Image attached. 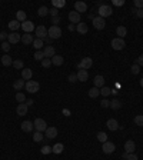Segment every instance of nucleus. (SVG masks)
<instances>
[{"instance_id":"ddd939ff","label":"nucleus","mask_w":143,"mask_h":160,"mask_svg":"<svg viewBox=\"0 0 143 160\" xmlns=\"http://www.w3.org/2000/svg\"><path fill=\"white\" fill-rule=\"evenodd\" d=\"M77 74V82H87V79H89V73H87V70H85V69H79V71L76 73Z\"/></svg>"},{"instance_id":"4be33fe9","label":"nucleus","mask_w":143,"mask_h":160,"mask_svg":"<svg viewBox=\"0 0 143 160\" xmlns=\"http://www.w3.org/2000/svg\"><path fill=\"white\" fill-rule=\"evenodd\" d=\"M33 40H34V39H33V36L30 33H25V34H22V40H20V42H23L25 45H32Z\"/></svg>"},{"instance_id":"49530a36","label":"nucleus","mask_w":143,"mask_h":160,"mask_svg":"<svg viewBox=\"0 0 143 160\" xmlns=\"http://www.w3.org/2000/svg\"><path fill=\"white\" fill-rule=\"evenodd\" d=\"M40 153L42 154H50V153H53V150H52L50 146H43V147L40 149Z\"/></svg>"},{"instance_id":"2f4dec72","label":"nucleus","mask_w":143,"mask_h":160,"mask_svg":"<svg viewBox=\"0 0 143 160\" xmlns=\"http://www.w3.org/2000/svg\"><path fill=\"white\" fill-rule=\"evenodd\" d=\"M16 20H17V22H20V23L26 22V12H23V10H19V12L16 13Z\"/></svg>"},{"instance_id":"0e129e2a","label":"nucleus","mask_w":143,"mask_h":160,"mask_svg":"<svg viewBox=\"0 0 143 160\" xmlns=\"http://www.w3.org/2000/svg\"><path fill=\"white\" fill-rule=\"evenodd\" d=\"M63 113H65V116H70V112H69V110H67V109H65V110H63Z\"/></svg>"},{"instance_id":"e2e57ef3","label":"nucleus","mask_w":143,"mask_h":160,"mask_svg":"<svg viewBox=\"0 0 143 160\" xmlns=\"http://www.w3.org/2000/svg\"><path fill=\"white\" fill-rule=\"evenodd\" d=\"M70 32H73V30H76V27H74V25H69V27H67Z\"/></svg>"},{"instance_id":"393cba45","label":"nucleus","mask_w":143,"mask_h":160,"mask_svg":"<svg viewBox=\"0 0 143 160\" xmlns=\"http://www.w3.org/2000/svg\"><path fill=\"white\" fill-rule=\"evenodd\" d=\"M116 34H117V37L123 39L124 36L127 34V29H126L124 26H117V29H116Z\"/></svg>"},{"instance_id":"a19ab883","label":"nucleus","mask_w":143,"mask_h":160,"mask_svg":"<svg viewBox=\"0 0 143 160\" xmlns=\"http://www.w3.org/2000/svg\"><path fill=\"white\" fill-rule=\"evenodd\" d=\"M45 139V136H43V133H40V132H36L34 135H33V140L36 141V143H39V141H42Z\"/></svg>"},{"instance_id":"c03bdc74","label":"nucleus","mask_w":143,"mask_h":160,"mask_svg":"<svg viewBox=\"0 0 143 160\" xmlns=\"http://www.w3.org/2000/svg\"><path fill=\"white\" fill-rule=\"evenodd\" d=\"M135 124L136 126H143V115L135 116Z\"/></svg>"},{"instance_id":"aec40b11","label":"nucleus","mask_w":143,"mask_h":160,"mask_svg":"<svg viewBox=\"0 0 143 160\" xmlns=\"http://www.w3.org/2000/svg\"><path fill=\"white\" fill-rule=\"evenodd\" d=\"M16 112H17V115L19 116H25V115H27L29 107L26 106V103H19V106L16 107Z\"/></svg>"},{"instance_id":"7ed1b4c3","label":"nucleus","mask_w":143,"mask_h":160,"mask_svg":"<svg viewBox=\"0 0 143 160\" xmlns=\"http://www.w3.org/2000/svg\"><path fill=\"white\" fill-rule=\"evenodd\" d=\"M26 92H29V93H37L40 90V84L36 82V80H27L26 82Z\"/></svg>"},{"instance_id":"69168bd1","label":"nucleus","mask_w":143,"mask_h":160,"mask_svg":"<svg viewBox=\"0 0 143 160\" xmlns=\"http://www.w3.org/2000/svg\"><path fill=\"white\" fill-rule=\"evenodd\" d=\"M112 95H117V90L116 89H112Z\"/></svg>"},{"instance_id":"9d476101","label":"nucleus","mask_w":143,"mask_h":160,"mask_svg":"<svg viewBox=\"0 0 143 160\" xmlns=\"http://www.w3.org/2000/svg\"><path fill=\"white\" fill-rule=\"evenodd\" d=\"M92 66H93V60H92V57H83L82 59V62L79 63V69H90Z\"/></svg>"},{"instance_id":"ea45409f","label":"nucleus","mask_w":143,"mask_h":160,"mask_svg":"<svg viewBox=\"0 0 143 160\" xmlns=\"http://www.w3.org/2000/svg\"><path fill=\"white\" fill-rule=\"evenodd\" d=\"M16 100H17L19 103H25V102H26V96H25V93L17 92V93H16Z\"/></svg>"},{"instance_id":"bb28decb","label":"nucleus","mask_w":143,"mask_h":160,"mask_svg":"<svg viewBox=\"0 0 143 160\" xmlns=\"http://www.w3.org/2000/svg\"><path fill=\"white\" fill-rule=\"evenodd\" d=\"M22 27V23L17 22V20H12V22H9V29L12 30V32H16L17 29Z\"/></svg>"},{"instance_id":"39448f33","label":"nucleus","mask_w":143,"mask_h":160,"mask_svg":"<svg viewBox=\"0 0 143 160\" xmlns=\"http://www.w3.org/2000/svg\"><path fill=\"white\" fill-rule=\"evenodd\" d=\"M92 23H93V27L96 29V30H103L104 27H106V20L103 17H93L92 20Z\"/></svg>"},{"instance_id":"a878e982","label":"nucleus","mask_w":143,"mask_h":160,"mask_svg":"<svg viewBox=\"0 0 143 160\" xmlns=\"http://www.w3.org/2000/svg\"><path fill=\"white\" fill-rule=\"evenodd\" d=\"M32 76H33L32 69H23V70H22V79H23V80H30Z\"/></svg>"},{"instance_id":"6ab92c4d","label":"nucleus","mask_w":143,"mask_h":160,"mask_svg":"<svg viewBox=\"0 0 143 160\" xmlns=\"http://www.w3.org/2000/svg\"><path fill=\"white\" fill-rule=\"evenodd\" d=\"M22 130L25 132V133H30L33 129H34V126H33V122H30V120H26V122H23L22 123Z\"/></svg>"},{"instance_id":"4d7b16f0","label":"nucleus","mask_w":143,"mask_h":160,"mask_svg":"<svg viewBox=\"0 0 143 160\" xmlns=\"http://www.w3.org/2000/svg\"><path fill=\"white\" fill-rule=\"evenodd\" d=\"M126 160H139V159H137V156L135 153H129L127 157H126Z\"/></svg>"},{"instance_id":"e433bc0d","label":"nucleus","mask_w":143,"mask_h":160,"mask_svg":"<svg viewBox=\"0 0 143 160\" xmlns=\"http://www.w3.org/2000/svg\"><path fill=\"white\" fill-rule=\"evenodd\" d=\"M100 95L106 99L109 95H112V89H110V87H106V86H103V87L100 89Z\"/></svg>"},{"instance_id":"5701e85b","label":"nucleus","mask_w":143,"mask_h":160,"mask_svg":"<svg viewBox=\"0 0 143 160\" xmlns=\"http://www.w3.org/2000/svg\"><path fill=\"white\" fill-rule=\"evenodd\" d=\"M0 63L3 64V66H12L13 64V60H12V56H9V54H3V57L0 60Z\"/></svg>"},{"instance_id":"b1692460","label":"nucleus","mask_w":143,"mask_h":160,"mask_svg":"<svg viewBox=\"0 0 143 160\" xmlns=\"http://www.w3.org/2000/svg\"><path fill=\"white\" fill-rule=\"evenodd\" d=\"M25 86H26V82L23 80V79H19V80H14V83H13V87L14 90H22V89H25Z\"/></svg>"},{"instance_id":"4c0bfd02","label":"nucleus","mask_w":143,"mask_h":160,"mask_svg":"<svg viewBox=\"0 0 143 160\" xmlns=\"http://www.w3.org/2000/svg\"><path fill=\"white\" fill-rule=\"evenodd\" d=\"M110 107L113 110H117V109H120V107H122V103L119 102L117 99H113V100L110 102Z\"/></svg>"},{"instance_id":"f704fd0d","label":"nucleus","mask_w":143,"mask_h":160,"mask_svg":"<svg viewBox=\"0 0 143 160\" xmlns=\"http://www.w3.org/2000/svg\"><path fill=\"white\" fill-rule=\"evenodd\" d=\"M52 4H53V7H56V9H62V7L66 6V1L65 0H53Z\"/></svg>"},{"instance_id":"6e6552de","label":"nucleus","mask_w":143,"mask_h":160,"mask_svg":"<svg viewBox=\"0 0 143 160\" xmlns=\"http://www.w3.org/2000/svg\"><path fill=\"white\" fill-rule=\"evenodd\" d=\"M22 29L25 30V33H32L36 30V26H34V23L33 22H30V20H26V22H23L22 23Z\"/></svg>"},{"instance_id":"6e6d98bb","label":"nucleus","mask_w":143,"mask_h":160,"mask_svg":"<svg viewBox=\"0 0 143 160\" xmlns=\"http://www.w3.org/2000/svg\"><path fill=\"white\" fill-rule=\"evenodd\" d=\"M135 16L139 17V19H143V9H137L136 13H135Z\"/></svg>"},{"instance_id":"f257e3e1","label":"nucleus","mask_w":143,"mask_h":160,"mask_svg":"<svg viewBox=\"0 0 143 160\" xmlns=\"http://www.w3.org/2000/svg\"><path fill=\"white\" fill-rule=\"evenodd\" d=\"M47 36L52 39V40L60 39V36H62V29H60L59 26H50L49 30H47Z\"/></svg>"},{"instance_id":"cd10ccee","label":"nucleus","mask_w":143,"mask_h":160,"mask_svg":"<svg viewBox=\"0 0 143 160\" xmlns=\"http://www.w3.org/2000/svg\"><path fill=\"white\" fill-rule=\"evenodd\" d=\"M76 30H77V33H80V34H86L87 30H89V27H87L86 23H79V25L76 26Z\"/></svg>"},{"instance_id":"c85d7f7f","label":"nucleus","mask_w":143,"mask_h":160,"mask_svg":"<svg viewBox=\"0 0 143 160\" xmlns=\"http://www.w3.org/2000/svg\"><path fill=\"white\" fill-rule=\"evenodd\" d=\"M63 62H65V59L62 57L60 54H56V56L52 57V64H54V66H62Z\"/></svg>"},{"instance_id":"603ef678","label":"nucleus","mask_w":143,"mask_h":160,"mask_svg":"<svg viewBox=\"0 0 143 160\" xmlns=\"http://www.w3.org/2000/svg\"><path fill=\"white\" fill-rule=\"evenodd\" d=\"M112 3H113V6L122 7V6H123V4H124V0H113Z\"/></svg>"},{"instance_id":"4468645a","label":"nucleus","mask_w":143,"mask_h":160,"mask_svg":"<svg viewBox=\"0 0 143 160\" xmlns=\"http://www.w3.org/2000/svg\"><path fill=\"white\" fill-rule=\"evenodd\" d=\"M74 10L80 14V13H85L87 12V4H86L85 1H76L74 3Z\"/></svg>"},{"instance_id":"5fc2aeb1","label":"nucleus","mask_w":143,"mask_h":160,"mask_svg":"<svg viewBox=\"0 0 143 160\" xmlns=\"http://www.w3.org/2000/svg\"><path fill=\"white\" fill-rule=\"evenodd\" d=\"M53 23V26H57L59 23H60V16H56V17H52V20H50Z\"/></svg>"},{"instance_id":"a211bd4d","label":"nucleus","mask_w":143,"mask_h":160,"mask_svg":"<svg viewBox=\"0 0 143 160\" xmlns=\"http://www.w3.org/2000/svg\"><path fill=\"white\" fill-rule=\"evenodd\" d=\"M106 126H107V129H109V130H112V132H116L117 129H119V123H117L116 119H109V120L106 122Z\"/></svg>"},{"instance_id":"412c9836","label":"nucleus","mask_w":143,"mask_h":160,"mask_svg":"<svg viewBox=\"0 0 143 160\" xmlns=\"http://www.w3.org/2000/svg\"><path fill=\"white\" fill-rule=\"evenodd\" d=\"M95 87H98V89H102L104 86V77L102 74H98V76H95Z\"/></svg>"},{"instance_id":"13d9d810","label":"nucleus","mask_w":143,"mask_h":160,"mask_svg":"<svg viewBox=\"0 0 143 160\" xmlns=\"http://www.w3.org/2000/svg\"><path fill=\"white\" fill-rule=\"evenodd\" d=\"M7 36H9L7 33H4V32H0V42L3 43V42H4V40H6V39H7Z\"/></svg>"},{"instance_id":"09e8293b","label":"nucleus","mask_w":143,"mask_h":160,"mask_svg":"<svg viewBox=\"0 0 143 160\" xmlns=\"http://www.w3.org/2000/svg\"><path fill=\"white\" fill-rule=\"evenodd\" d=\"M49 14H50L52 17H56V16H59V9H56V7H52V9L49 10Z\"/></svg>"},{"instance_id":"de8ad7c7","label":"nucleus","mask_w":143,"mask_h":160,"mask_svg":"<svg viewBox=\"0 0 143 160\" xmlns=\"http://www.w3.org/2000/svg\"><path fill=\"white\" fill-rule=\"evenodd\" d=\"M67 80H69L70 83L77 82V74H76V73H70V74H69V77H67Z\"/></svg>"},{"instance_id":"8fccbe9b","label":"nucleus","mask_w":143,"mask_h":160,"mask_svg":"<svg viewBox=\"0 0 143 160\" xmlns=\"http://www.w3.org/2000/svg\"><path fill=\"white\" fill-rule=\"evenodd\" d=\"M100 106H102L103 109H107V107H110V102H109L107 99H103V100L100 102Z\"/></svg>"},{"instance_id":"2eb2a0df","label":"nucleus","mask_w":143,"mask_h":160,"mask_svg":"<svg viewBox=\"0 0 143 160\" xmlns=\"http://www.w3.org/2000/svg\"><path fill=\"white\" fill-rule=\"evenodd\" d=\"M45 135L47 139H54V137H57V129L53 127V126H50V127L46 129Z\"/></svg>"},{"instance_id":"bf43d9fd","label":"nucleus","mask_w":143,"mask_h":160,"mask_svg":"<svg viewBox=\"0 0 143 160\" xmlns=\"http://www.w3.org/2000/svg\"><path fill=\"white\" fill-rule=\"evenodd\" d=\"M25 103H26L27 107H30V106H33V103H34V102H33L32 99H26V102H25Z\"/></svg>"},{"instance_id":"72a5a7b5","label":"nucleus","mask_w":143,"mask_h":160,"mask_svg":"<svg viewBox=\"0 0 143 160\" xmlns=\"http://www.w3.org/2000/svg\"><path fill=\"white\" fill-rule=\"evenodd\" d=\"M37 14H39L40 17H45V16L49 14V9H47L46 6H40L39 9H37Z\"/></svg>"},{"instance_id":"f3484780","label":"nucleus","mask_w":143,"mask_h":160,"mask_svg":"<svg viewBox=\"0 0 143 160\" xmlns=\"http://www.w3.org/2000/svg\"><path fill=\"white\" fill-rule=\"evenodd\" d=\"M69 20H70V23H80V14H79L76 10H73V12H69Z\"/></svg>"},{"instance_id":"c756f323","label":"nucleus","mask_w":143,"mask_h":160,"mask_svg":"<svg viewBox=\"0 0 143 160\" xmlns=\"http://www.w3.org/2000/svg\"><path fill=\"white\" fill-rule=\"evenodd\" d=\"M33 47H34V49H36V50H42V49H43V47H45V46H43V40H42V39H34V40H33Z\"/></svg>"},{"instance_id":"c9c22d12","label":"nucleus","mask_w":143,"mask_h":160,"mask_svg":"<svg viewBox=\"0 0 143 160\" xmlns=\"http://www.w3.org/2000/svg\"><path fill=\"white\" fill-rule=\"evenodd\" d=\"M33 57H34V60H37V62H42V60L45 59V53H43V50H36V53L33 54Z\"/></svg>"},{"instance_id":"dca6fc26","label":"nucleus","mask_w":143,"mask_h":160,"mask_svg":"<svg viewBox=\"0 0 143 160\" xmlns=\"http://www.w3.org/2000/svg\"><path fill=\"white\" fill-rule=\"evenodd\" d=\"M135 150H136V144L133 140H127L124 143V152L126 153H135Z\"/></svg>"},{"instance_id":"423d86ee","label":"nucleus","mask_w":143,"mask_h":160,"mask_svg":"<svg viewBox=\"0 0 143 160\" xmlns=\"http://www.w3.org/2000/svg\"><path fill=\"white\" fill-rule=\"evenodd\" d=\"M102 150H103L104 154H112L116 150V146H115V143L107 140V141H104V143H102Z\"/></svg>"},{"instance_id":"37998d69","label":"nucleus","mask_w":143,"mask_h":160,"mask_svg":"<svg viewBox=\"0 0 143 160\" xmlns=\"http://www.w3.org/2000/svg\"><path fill=\"white\" fill-rule=\"evenodd\" d=\"M130 71H132V74H139V73H140V66L137 63H135L130 67Z\"/></svg>"},{"instance_id":"473e14b6","label":"nucleus","mask_w":143,"mask_h":160,"mask_svg":"<svg viewBox=\"0 0 143 160\" xmlns=\"http://www.w3.org/2000/svg\"><path fill=\"white\" fill-rule=\"evenodd\" d=\"M63 149H65V146H63L62 143H56V144H54V146L52 147V150H53V153L60 154L62 152H63Z\"/></svg>"},{"instance_id":"052dcab7","label":"nucleus","mask_w":143,"mask_h":160,"mask_svg":"<svg viewBox=\"0 0 143 160\" xmlns=\"http://www.w3.org/2000/svg\"><path fill=\"white\" fill-rule=\"evenodd\" d=\"M136 63L139 64V66H143V54H140V56H139V59H137Z\"/></svg>"},{"instance_id":"20e7f679","label":"nucleus","mask_w":143,"mask_h":160,"mask_svg":"<svg viewBox=\"0 0 143 160\" xmlns=\"http://www.w3.org/2000/svg\"><path fill=\"white\" fill-rule=\"evenodd\" d=\"M33 126H34V129H36V132H40V133L46 132V129L49 127L47 123H46L43 119H36V120L33 122Z\"/></svg>"},{"instance_id":"0eeeda50","label":"nucleus","mask_w":143,"mask_h":160,"mask_svg":"<svg viewBox=\"0 0 143 160\" xmlns=\"http://www.w3.org/2000/svg\"><path fill=\"white\" fill-rule=\"evenodd\" d=\"M110 46L113 47V49H115V50H123V49H124V46H126V43H124V40H123V39L116 37V39H113V40H112Z\"/></svg>"},{"instance_id":"9b49d317","label":"nucleus","mask_w":143,"mask_h":160,"mask_svg":"<svg viewBox=\"0 0 143 160\" xmlns=\"http://www.w3.org/2000/svg\"><path fill=\"white\" fill-rule=\"evenodd\" d=\"M22 40V36H20L17 32H12L9 36H7V42L10 43V45H16L17 42H20Z\"/></svg>"},{"instance_id":"a18cd8bd","label":"nucleus","mask_w":143,"mask_h":160,"mask_svg":"<svg viewBox=\"0 0 143 160\" xmlns=\"http://www.w3.org/2000/svg\"><path fill=\"white\" fill-rule=\"evenodd\" d=\"M42 66H43V67H45V69H49V67H50V66H52V59H43V60H42Z\"/></svg>"},{"instance_id":"864d4df0","label":"nucleus","mask_w":143,"mask_h":160,"mask_svg":"<svg viewBox=\"0 0 143 160\" xmlns=\"http://www.w3.org/2000/svg\"><path fill=\"white\" fill-rule=\"evenodd\" d=\"M135 9H143V0H135Z\"/></svg>"},{"instance_id":"680f3d73","label":"nucleus","mask_w":143,"mask_h":160,"mask_svg":"<svg viewBox=\"0 0 143 160\" xmlns=\"http://www.w3.org/2000/svg\"><path fill=\"white\" fill-rule=\"evenodd\" d=\"M45 42H46V43H49V46H50V43H52V39H50L49 36H47V37H46L45 40H43V43H45Z\"/></svg>"},{"instance_id":"58836bf2","label":"nucleus","mask_w":143,"mask_h":160,"mask_svg":"<svg viewBox=\"0 0 143 160\" xmlns=\"http://www.w3.org/2000/svg\"><path fill=\"white\" fill-rule=\"evenodd\" d=\"M12 66H13L14 69H20V70H23V69H25V63H23V60H14Z\"/></svg>"},{"instance_id":"f03ea898","label":"nucleus","mask_w":143,"mask_h":160,"mask_svg":"<svg viewBox=\"0 0 143 160\" xmlns=\"http://www.w3.org/2000/svg\"><path fill=\"white\" fill-rule=\"evenodd\" d=\"M99 17H109V16H112V13H113V9H112V6H109V4H102V6L99 7Z\"/></svg>"},{"instance_id":"338daca9","label":"nucleus","mask_w":143,"mask_h":160,"mask_svg":"<svg viewBox=\"0 0 143 160\" xmlns=\"http://www.w3.org/2000/svg\"><path fill=\"white\" fill-rule=\"evenodd\" d=\"M140 86H142V89H143V79H140Z\"/></svg>"},{"instance_id":"79ce46f5","label":"nucleus","mask_w":143,"mask_h":160,"mask_svg":"<svg viewBox=\"0 0 143 160\" xmlns=\"http://www.w3.org/2000/svg\"><path fill=\"white\" fill-rule=\"evenodd\" d=\"M98 140L100 143H104V141H107V135L104 133V132H99L98 133Z\"/></svg>"},{"instance_id":"f8f14e48","label":"nucleus","mask_w":143,"mask_h":160,"mask_svg":"<svg viewBox=\"0 0 143 160\" xmlns=\"http://www.w3.org/2000/svg\"><path fill=\"white\" fill-rule=\"evenodd\" d=\"M43 53H45L46 59H52L53 56H56V49L53 46H45L43 47Z\"/></svg>"},{"instance_id":"1a4fd4ad","label":"nucleus","mask_w":143,"mask_h":160,"mask_svg":"<svg viewBox=\"0 0 143 160\" xmlns=\"http://www.w3.org/2000/svg\"><path fill=\"white\" fill-rule=\"evenodd\" d=\"M34 33H36L37 39H42V40H45V39L47 37V29H46L45 26H37Z\"/></svg>"},{"instance_id":"7c9ffc66","label":"nucleus","mask_w":143,"mask_h":160,"mask_svg":"<svg viewBox=\"0 0 143 160\" xmlns=\"http://www.w3.org/2000/svg\"><path fill=\"white\" fill-rule=\"evenodd\" d=\"M98 96H100V89H98V87H92L90 90H89V97H92V99H96Z\"/></svg>"},{"instance_id":"3c124183","label":"nucleus","mask_w":143,"mask_h":160,"mask_svg":"<svg viewBox=\"0 0 143 160\" xmlns=\"http://www.w3.org/2000/svg\"><path fill=\"white\" fill-rule=\"evenodd\" d=\"M1 50L3 51L10 50V43H9V42H3V43H1Z\"/></svg>"}]
</instances>
